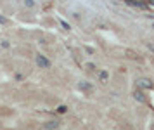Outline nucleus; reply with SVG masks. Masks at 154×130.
<instances>
[{"instance_id":"nucleus-1","label":"nucleus","mask_w":154,"mask_h":130,"mask_svg":"<svg viewBox=\"0 0 154 130\" xmlns=\"http://www.w3.org/2000/svg\"><path fill=\"white\" fill-rule=\"evenodd\" d=\"M36 64H38L40 68H50L49 59H45V56H42V54H38V56H36Z\"/></svg>"},{"instance_id":"nucleus-2","label":"nucleus","mask_w":154,"mask_h":130,"mask_svg":"<svg viewBox=\"0 0 154 130\" xmlns=\"http://www.w3.org/2000/svg\"><path fill=\"white\" fill-rule=\"evenodd\" d=\"M47 130H52V128H57V123L56 121H50V123H47V127H45Z\"/></svg>"},{"instance_id":"nucleus-3","label":"nucleus","mask_w":154,"mask_h":130,"mask_svg":"<svg viewBox=\"0 0 154 130\" xmlns=\"http://www.w3.org/2000/svg\"><path fill=\"white\" fill-rule=\"evenodd\" d=\"M24 4H26L28 7H35V2H33V0H24Z\"/></svg>"},{"instance_id":"nucleus-4","label":"nucleus","mask_w":154,"mask_h":130,"mask_svg":"<svg viewBox=\"0 0 154 130\" xmlns=\"http://www.w3.org/2000/svg\"><path fill=\"white\" fill-rule=\"evenodd\" d=\"M140 85H142V87H151V83H149L147 80H140Z\"/></svg>"},{"instance_id":"nucleus-5","label":"nucleus","mask_w":154,"mask_h":130,"mask_svg":"<svg viewBox=\"0 0 154 130\" xmlns=\"http://www.w3.org/2000/svg\"><path fill=\"white\" fill-rule=\"evenodd\" d=\"M100 78H102V80H106V78H107V73H106V71H102V73H100Z\"/></svg>"},{"instance_id":"nucleus-6","label":"nucleus","mask_w":154,"mask_h":130,"mask_svg":"<svg viewBox=\"0 0 154 130\" xmlns=\"http://www.w3.org/2000/svg\"><path fill=\"white\" fill-rule=\"evenodd\" d=\"M64 111H66V107H64V106H61L59 109H57V113H64Z\"/></svg>"},{"instance_id":"nucleus-7","label":"nucleus","mask_w":154,"mask_h":130,"mask_svg":"<svg viewBox=\"0 0 154 130\" xmlns=\"http://www.w3.org/2000/svg\"><path fill=\"white\" fill-rule=\"evenodd\" d=\"M151 50H154V45H151Z\"/></svg>"}]
</instances>
